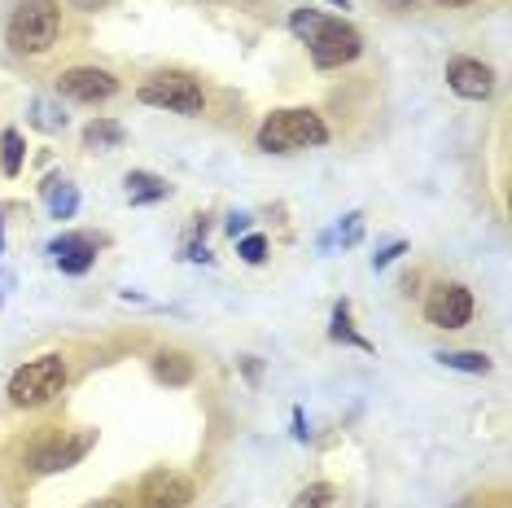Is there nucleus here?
Here are the masks:
<instances>
[{
	"label": "nucleus",
	"instance_id": "1",
	"mask_svg": "<svg viewBox=\"0 0 512 508\" xmlns=\"http://www.w3.org/2000/svg\"><path fill=\"white\" fill-rule=\"evenodd\" d=\"M329 141V123L316 110H276L259 127V149L267 154H298Z\"/></svg>",
	"mask_w": 512,
	"mask_h": 508
},
{
	"label": "nucleus",
	"instance_id": "2",
	"mask_svg": "<svg viewBox=\"0 0 512 508\" xmlns=\"http://www.w3.org/2000/svg\"><path fill=\"white\" fill-rule=\"evenodd\" d=\"M66 377H71V368H66L62 355H40V360H27L9 377L5 395L14 408H44L66 390Z\"/></svg>",
	"mask_w": 512,
	"mask_h": 508
},
{
	"label": "nucleus",
	"instance_id": "3",
	"mask_svg": "<svg viewBox=\"0 0 512 508\" xmlns=\"http://www.w3.org/2000/svg\"><path fill=\"white\" fill-rule=\"evenodd\" d=\"M62 36V9L57 0H22L9 18V44L14 53H49Z\"/></svg>",
	"mask_w": 512,
	"mask_h": 508
},
{
	"label": "nucleus",
	"instance_id": "4",
	"mask_svg": "<svg viewBox=\"0 0 512 508\" xmlns=\"http://www.w3.org/2000/svg\"><path fill=\"white\" fill-rule=\"evenodd\" d=\"M136 97L154 110H171V114H184V119H197L206 110V92L193 75L184 71H162V75H149Z\"/></svg>",
	"mask_w": 512,
	"mask_h": 508
},
{
	"label": "nucleus",
	"instance_id": "5",
	"mask_svg": "<svg viewBox=\"0 0 512 508\" xmlns=\"http://www.w3.org/2000/svg\"><path fill=\"white\" fill-rule=\"evenodd\" d=\"M307 49H311V62H316L320 71H337V66L355 62V57L364 53V36H359L351 22L324 18V27L307 40Z\"/></svg>",
	"mask_w": 512,
	"mask_h": 508
},
{
	"label": "nucleus",
	"instance_id": "6",
	"mask_svg": "<svg viewBox=\"0 0 512 508\" xmlns=\"http://www.w3.org/2000/svg\"><path fill=\"white\" fill-rule=\"evenodd\" d=\"M57 97H71L79 106H101V101L119 97V79L101 66H75V71L57 75Z\"/></svg>",
	"mask_w": 512,
	"mask_h": 508
},
{
	"label": "nucleus",
	"instance_id": "7",
	"mask_svg": "<svg viewBox=\"0 0 512 508\" xmlns=\"http://www.w3.org/2000/svg\"><path fill=\"white\" fill-rule=\"evenodd\" d=\"M425 320L434 329H464L473 320V294L464 285H434L425 298Z\"/></svg>",
	"mask_w": 512,
	"mask_h": 508
},
{
	"label": "nucleus",
	"instance_id": "8",
	"mask_svg": "<svg viewBox=\"0 0 512 508\" xmlns=\"http://www.w3.org/2000/svg\"><path fill=\"white\" fill-rule=\"evenodd\" d=\"M193 504V482L176 469H154L136 487V508H189Z\"/></svg>",
	"mask_w": 512,
	"mask_h": 508
},
{
	"label": "nucleus",
	"instance_id": "9",
	"mask_svg": "<svg viewBox=\"0 0 512 508\" xmlns=\"http://www.w3.org/2000/svg\"><path fill=\"white\" fill-rule=\"evenodd\" d=\"M447 88L464 101H486L495 92V71L477 57H451L447 62Z\"/></svg>",
	"mask_w": 512,
	"mask_h": 508
},
{
	"label": "nucleus",
	"instance_id": "10",
	"mask_svg": "<svg viewBox=\"0 0 512 508\" xmlns=\"http://www.w3.org/2000/svg\"><path fill=\"white\" fill-rule=\"evenodd\" d=\"M97 246H101V241L92 233H62L57 241H49V254L57 259V268H62V272L84 276L92 263H97Z\"/></svg>",
	"mask_w": 512,
	"mask_h": 508
},
{
	"label": "nucleus",
	"instance_id": "11",
	"mask_svg": "<svg viewBox=\"0 0 512 508\" xmlns=\"http://www.w3.org/2000/svg\"><path fill=\"white\" fill-rule=\"evenodd\" d=\"M162 198H171V184L162 176H154V171H132V176H127V202L132 206H149Z\"/></svg>",
	"mask_w": 512,
	"mask_h": 508
},
{
	"label": "nucleus",
	"instance_id": "12",
	"mask_svg": "<svg viewBox=\"0 0 512 508\" xmlns=\"http://www.w3.org/2000/svg\"><path fill=\"white\" fill-rule=\"evenodd\" d=\"M88 443H92V434L75 438V443H49V447H40V452H36V469H44V473L66 469L71 460H79V456L88 452Z\"/></svg>",
	"mask_w": 512,
	"mask_h": 508
},
{
	"label": "nucleus",
	"instance_id": "13",
	"mask_svg": "<svg viewBox=\"0 0 512 508\" xmlns=\"http://www.w3.org/2000/svg\"><path fill=\"white\" fill-rule=\"evenodd\" d=\"M127 141V132H123V123H114V119H92L84 127V145L88 149H119Z\"/></svg>",
	"mask_w": 512,
	"mask_h": 508
},
{
	"label": "nucleus",
	"instance_id": "14",
	"mask_svg": "<svg viewBox=\"0 0 512 508\" xmlns=\"http://www.w3.org/2000/svg\"><path fill=\"white\" fill-rule=\"evenodd\" d=\"M44 198H49L53 219H71L79 211V193H75V184H66V180H49V184H44Z\"/></svg>",
	"mask_w": 512,
	"mask_h": 508
},
{
	"label": "nucleus",
	"instance_id": "15",
	"mask_svg": "<svg viewBox=\"0 0 512 508\" xmlns=\"http://www.w3.org/2000/svg\"><path fill=\"white\" fill-rule=\"evenodd\" d=\"M154 373H158V381H167V386H189V381H193V364H189V355L171 351V355H158V360H154Z\"/></svg>",
	"mask_w": 512,
	"mask_h": 508
},
{
	"label": "nucleus",
	"instance_id": "16",
	"mask_svg": "<svg viewBox=\"0 0 512 508\" xmlns=\"http://www.w3.org/2000/svg\"><path fill=\"white\" fill-rule=\"evenodd\" d=\"M434 360L442 368H456V373H473V377H486L491 373V360L482 351H438Z\"/></svg>",
	"mask_w": 512,
	"mask_h": 508
},
{
	"label": "nucleus",
	"instance_id": "17",
	"mask_svg": "<svg viewBox=\"0 0 512 508\" xmlns=\"http://www.w3.org/2000/svg\"><path fill=\"white\" fill-rule=\"evenodd\" d=\"M333 342H346V346H359V351H372L368 338H359V333L351 329V303H337L333 307V329H329Z\"/></svg>",
	"mask_w": 512,
	"mask_h": 508
},
{
	"label": "nucleus",
	"instance_id": "18",
	"mask_svg": "<svg viewBox=\"0 0 512 508\" xmlns=\"http://www.w3.org/2000/svg\"><path fill=\"white\" fill-rule=\"evenodd\" d=\"M22 154H27V149H22V132L9 127V132L0 136V167H5V176H18L22 171Z\"/></svg>",
	"mask_w": 512,
	"mask_h": 508
},
{
	"label": "nucleus",
	"instance_id": "19",
	"mask_svg": "<svg viewBox=\"0 0 512 508\" xmlns=\"http://www.w3.org/2000/svg\"><path fill=\"white\" fill-rule=\"evenodd\" d=\"M320 27H324V14H320V9H294V18H289V31H294L298 40H311Z\"/></svg>",
	"mask_w": 512,
	"mask_h": 508
},
{
	"label": "nucleus",
	"instance_id": "20",
	"mask_svg": "<svg viewBox=\"0 0 512 508\" xmlns=\"http://www.w3.org/2000/svg\"><path fill=\"white\" fill-rule=\"evenodd\" d=\"M294 508H333V487L329 482H311L307 491H298Z\"/></svg>",
	"mask_w": 512,
	"mask_h": 508
},
{
	"label": "nucleus",
	"instance_id": "21",
	"mask_svg": "<svg viewBox=\"0 0 512 508\" xmlns=\"http://www.w3.org/2000/svg\"><path fill=\"white\" fill-rule=\"evenodd\" d=\"M36 127H44V132H57V127H66V114L53 106V101H36Z\"/></svg>",
	"mask_w": 512,
	"mask_h": 508
},
{
	"label": "nucleus",
	"instance_id": "22",
	"mask_svg": "<svg viewBox=\"0 0 512 508\" xmlns=\"http://www.w3.org/2000/svg\"><path fill=\"white\" fill-rule=\"evenodd\" d=\"M359 237H364V215L359 211L342 215V224H337V241H342V246H355Z\"/></svg>",
	"mask_w": 512,
	"mask_h": 508
},
{
	"label": "nucleus",
	"instance_id": "23",
	"mask_svg": "<svg viewBox=\"0 0 512 508\" xmlns=\"http://www.w3.org/2000/svg\"><path fill=\"white\" fill-rule=\"evenodd\" d=\"M237 254H241L246 263H263V259H267V237H259V233L241 237V241H237Z\"/></svg>",
	"mask_w": 512,
	"mask_h": 508
},
{
	"label": "nucleus",
	"instance_id": "24",
	"mask_svg": "<svg viewBox=\"0 0 512 508\" xmlns=\"http://www.w3.org/2000/svg\"><path fill=\"white\" fill-rule=\"evenodd\" d=\"M403 250H407V241H394V246H386V250H377V254H372V268H377V272H381V268H390V263H394V259H399V254H403Z\"/></svg>",
	"mask_w": 512,
	"mask_h": 508
},
{
	"label": "nucleus",
	"instance_id": "25",
	"mask_svg": "<svg viewBox=\"0 0 512 508\" xmlns=\"http://www.w3.org/2000/svg\"><path fill=\"white\" fill-rule=\"evenodd\" d=\"M224 228H228V237H246V233H250V215H246V211L228 215V224H224Z\"/></svg>",
	"mask_w": 512,
	"mask_h": 508
},
{
	"label": "nucleus",
	"instance_id": "26",
	"mask_svg": "<svg viewBox=\"0 0 512 508\" xmlns=\"http://www.w3.org/2000/svg\"><path fill=\"white\" fill-rule=\"evenodd\" d=\"M184 259H193V263H211V254H206V246L189 241V246H184Z\"/></svg>",
	"mask_w": 512,
	"mask_h": 508
},
{
	"label": "nucleus",
	"instance_id": "27",
	"mask_svg": "<svg viewBox=\"0 0 512 508\" xmlns=\"http://www.w3.org/2000/svg\"><path fill=\"white\" fill-rule=\"evenodd\" d=\"M294 438L307 443V417H302V408H294Z\"/></svg>",
	"mask_w": 512,
	"mask_h": 508
},
{
	"label": "nucleus",
	"instance_id": "28",
	"mask_svg": "<svg viewBox=\"0 0 512 508\" xmlns=\"http://www.w3.org/2000/svg\"><path fill=\"white\" fill-rule=\"evenodd\" d=\"M92 508H132V504H127V500H97Z\"/></svg>",
	"mask_w": 512,
	"mask_h": 508
},
{
	"label": "nucleus",
	"instance_id": "29",
	"mask_svg": "<svg viewBox=\"0 0 512 508\" xmlns=\"http://www.w3.org/2000/svg\"><path fill=\"white\" fill-rule=\"evenodd\" d=\"M71 5H75V9H101L106 0H71Z\"/></svg>",
	"mask_w": 512,
	"mask_h": 508
},
{
	"label": "nucleus",
	"instance_id": "30",
	"mask_svg": "<svg viewBox=\"0 0 512 508\" xmlns=\"http://www.w3.org/2000/svg\"><path fill=\"white\" fill-rule=\"evenodd\" d=\"M438 5H447V9H460V5H473V0H438Z\"/></svg>",
	"mask_w": 512,
	"mask_h": 508
},
{
	"label": "nucleus",
	"instance_id": "31",
	"mask_svg": "<svg viewBox=\"0 0 512 508\" xmlns=\"http://www.w3.org/2000/svg\"><path fill=\"white\" fill-rule=\"evenodd\" d=\"M329 5H337V9H351V0H329Z\"/></svg>",
	"mask_w": 512,
	"mask_h": 508
},
{
	"label": "nucleus",
	"instance_id": "32",
	"mask_svg": "<svg viewBox=\"0 0 512 508\" xmlns=\"http://www.w3.org/2000/svg\"><path fill=\"white\" fill-rule=\"evenodd\" d=\"M0 250H5V228H0Z\"/></svg>",
	"mask_w": 512,
	"mask_h": 508
}]
</instances>
